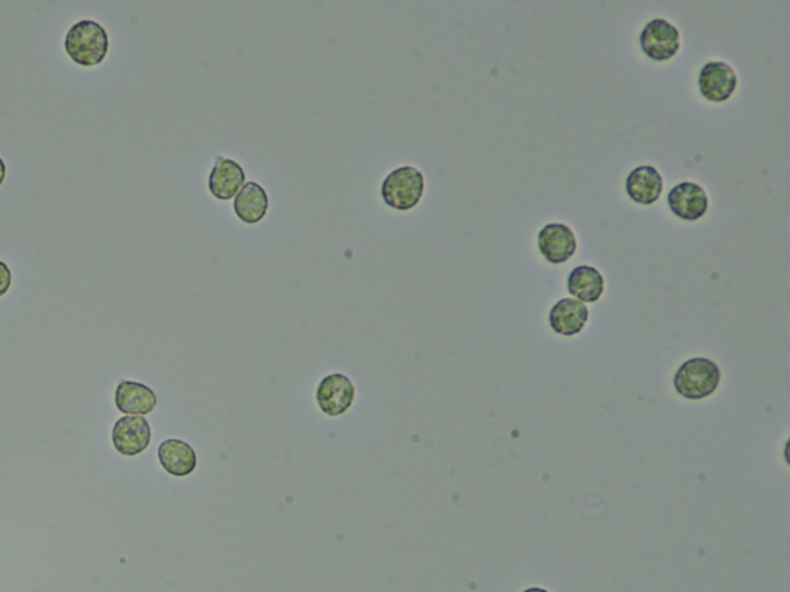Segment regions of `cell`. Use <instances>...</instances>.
I'll return each instance as SVG.
<instances>
[{"mask_svg":"<svg viewBox=\"0 0 790 592\" xmlns=\"http://www.w3.org/2000/svg\"><path fill=\"white\" fill-rule=\"evenodd\" d=\"M65 50L71 61L82 67H95L109 53V36L98 22L81 21L65 37Z\"/></svg>","mask_w":790,"mask_h":592,"instance_id":"6da1fadb","label":"cell"},{"mask_svg":"<svg viewBox=\"0 0 790 592\" xmlns=\"http://www.w3.org/2000/svg\"><path fill=\"white\" fill-rule=\"evenodd\" d=\"M720 367L707 358H692L679 367L675 375V389L687 400H703L718 389Z\"/></svg>","mask_w":790,"mask_h":592,"instance_id":"7a4b0ae2","label":"cell"},{"mask_svg":"<svg viewBox=\"0 0 790 592\" xmlns=\"http://www.w3.org/2000/svg\"><path fill=\"white\" fill-rule=\"evenodd\" d=\"M425 178L416 167H400L386 176L382 185L383 201L399 212L414 209L422 199Z\"/></svg>","mask_w":790,"mask_h":592,"instance_id":"3957f363","label":"cell"},{"mask_svg":"<svg viewBox=\"0 0 790 592\" xmlns=\"http://www.w3.org/2000/svg\"><path fill=\"white\" fill-rule=\"evenodd\" d=\"M113 446L124 457H136L149 448L152 428L149 421L136 415H125L115 423L112 432Z\"/></svg>","mask_w":790,"mask_h":592,"instance_id":"277c9868","label":"cell"},{"mask_svg":"<svg viewBox=\"0 0 790 592\" xmlns=\"http://www.w3.org/2000/svg\"><path fill=\"white\" fill-rule=\"evenodd\" d=\"M641 47L653 61H669L681 47V34L669 21L655 19L642 30Z\"/></svg>","mask_w":790,"mask_h":592,"instance_id":"5b68a950","label":"cell"},{"mask_svg":"<svg viewBox=\"0 0 790 592\" xmlns=\"http://www.w3.org/2000/svg\"><path fill=\"white\" fill-rule=\"evenodd\" d=\"M355 389L352 381L341 374H332L321 380L317 401L321 411L329 417H340L354 403Z\"/></svg>","mask_w":790,"mask_h":592,"instance_id":"8992f818","label":"cell"},{"mask_svg":"<svg viewBox=\"0 0 790 592\" xmlns=\"http://www.w3.org/2000/svg\"><path fill=\"white\" fill-rule=\"evenodd\" d=\"M738 78L726 62H709L699 73V90L710 102H726L736 90Z\"/></svg>","mask_w":790,"mask_h":592,"instance_id":"52a82bcc","label":"cell"},{"mask_svg":"<svg viewBox=\"0 0 790 592\" xmlns=\"http://www.w3.org/2000/svg\"><path fill=\"white\" fill-rule=\"evenodd\" d=\"M244 181H246V173L238 162L217 156L209 176L210 193L215 198L220 201H229L240 193L244 187Z\"/></svg>","mask_w":790,"mask_h":592,"instance_id":"ba28073f","label":"cell"},{"mask_svg":"<svg viewBox=\"0 0 790 592\" xmlns=\"http://www.w3.org/2000/svg\"><path fill=\"white\" fill-rule=\"evenodd\" d=\"M576 236L565 224H548L539 232V249L547 261L562 264L576 253Z\"/></svg>","mask_w":790,"mask_h":592,"instance_id":"9c48e42d","label":"cell"},{"mask_svg":"<svg viewBox=\"0 0 790 592\" xmlns=\"http://www.w3.org/2000/svg\"><path fill=\"white\" fill-rule=\"evenodd\" d=\"M670 210L686 221H696L706 215L709 198L701 185L681 182L669 193Z\"/></svg>","mask_w":790,"mask_h":592,"instance_id":"30bf717a","label":"cell"},{"mask_svg":"<svg viewBox=\"0 0 790 592\" xmlns=\"http://www.w3.org/2000/svg\"><path fill=\"white\" fill-rule=\"evenodd\" d=\"M115 403L122 414L144 417L155 409L158 398L146 384L121 381L116 387Z\"/></svg>","mask_w":790,"mask_h":592,"instance_id":"8fae6325","label":"cell"},{"mask_svg":"<svg viewBox=\"0 0 790 592\" xmlns=\"http://www.w3.org/2000/svg\"><path fill=\"white\" fill-rule=\"evenodd\" d=\"M588 307L581 301L565 298L554 304L550 312L551 329L562 337H574L588 321Z\"/></svg>","mask_w":790,"mask_h":592,"instance_id":"7c38bea8","label":"cell"},{"mask_svg":"<svg viewBox=\"0 0 790 592\" xmlns=\"http://www.w3.org/2000/svg\"><path fill=\"white\" fill-rule=\"evenodd\" d=\"M159 463L173 477H187L196 469V454L190 444L166 440L158 449Z\"/></svg>","mask_w":790,"mask_h":592,"instance_id":"4fadbf2b","label":"cell"},{"mask_svg":"<svg viewBox=\"0 0 790 592\" xmlns=\"http://www.w3.org/2000/svg\"><path fill=\"white\" fill-rule=\"evenodd\" d=\"M627 193L642 206L658 201L662 193V178L658 170L650 165L633 170L627 178Z\"/></svg>","mask_w":790,"mask_h":592,"instance_id":"5bb4252c","label":"cell"},{"mask_svg":"<svg viewBox=\"0 0 790 592\" xmlns=\"http://www.w3.org/2000/svg\"><path fill=\"white\" fill-rule=\"evenodd\" d=\"M233 209L246 224H258L269 209L266 190L257 182H247L235 198Z\"/></svg>","mask_w":790,"mask_h":592,"instance_id":"9a60e30c","label":"cell"},{"mask_svg":"<svg viewBox=\"0 0 790 592\" xmlns=\"http://www.w3.org/2000/svg\"><path fill=\"white\" fill-rule=\"evenodd\" d=\"M604 278L598 269L579 266L568 276V292L581 303H596L604 293Z\"/></svg>","mask_w":790,"mask_h":592,"instance_id":"2e32d148","label":"cell"},{"mask_svg":"<svg viewBox=\"0 0 790 592\" xmlns=\"http://www.w3.org/2000/svg\"><path fill=\"white\" fill-rule=\"evenodd\" d=\"M11 284H13V272L4 261H0V298L7 295Z\"/></svg>","mask_w":790,"mask_h":592,"instance_id":"e0dca14e","label":"cell"},{"mask_svg":"<svg viewBox=\"0 0 790 592\" xmlns=\"http://www.w3.org/2000/svg\"><path fill=\"white\" fill-rule=\"evenodd\" d=\"M5 176H7V167H5L4 159L0 158V185L4 184Z\"/></svg>","mask_w":790,"mask_h":592,"instance_id":"ac0fdd59","label":"cell"},{"mask_svg":"<svg viewBox=\"0 0 790 592\" xmlns=\"http://www.w3.org/2000/svg\"><path fill=\"white\" fill-rule=\"evenodd\" d=\"M524 592H548V591H545V589H542V588H530V589H527V591H524Z\"/></svg>","mask_w":790,"mask_h":592,"instance_id":"d6986e66","label":"cell"}]
</instances>
